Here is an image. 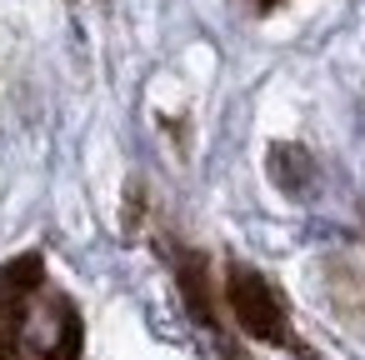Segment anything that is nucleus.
<instances>
[{
  "label": "nucleus",
  "mask_w": 365,
  "mask_h": 360,
  "mask_svg": "<svg viewBox=\"0 0 365 360\" xmlns=\"http://www.w3.org/2000/svg\"><path fill=\"white\" fill-rule=\"evenodd\" d=\"M81 315L41 255L0 265V360H81Z\"/></svg>",
  "instance_id": "nucleus-1"
},
{
  "label": "nucleus",
  "mask_w": 365,
  "mask_h": 360,
  "mask_svg": "<svg viewBox=\"0 0 365 360\" xmlns=\"http://www.w3.org/2000/svg\"><path fill=\"white\" fill-rule=\"evenodd\" d=\"M250 6H255V11H270V6H280V0H250Z\"/></svg>",
  "instance_id": "nucleus-3"
},
{
  "label": "nucleus",
  "mask_w": 365,
  "mask_h": 360,
  "mask_svg": "<svg viewBox=\"0 0 365 360\" xmlns=\"http://www.w3.org/2000/svg\"><path fill=\"white\" fill-rule=\"evenodd\" d=\"M220 295H225L230 320H235L245 335H255V340H265V345H285V350H295L300 360H310L305 340H300L295 325H290V310H285L280 290H275L260 270H250V265H230Z\"/></svg>",
  "instance_id": "nucleus-2"
}]
</instances>
